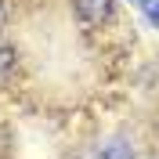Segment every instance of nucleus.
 Instances as JSON below:
<instances>
[{
    "label": "nucleus",
    "mask_w": 159,
    "mask_h": 159,
    "mask_svg": "<svg viewBox=\"0 0 159 159\" xmlns=\"http://www.w3.org/2000/svg\"><path fill=\"white\" fill-rule=\"evenodd\" d=\"M76 15L90 25H101L116 15V0H76Z\"/></svg>",
    "instance_id": "obj_1"
},
{
    "label": "nucleus",
    "mask_w": 159,
    "mask_h": 159,
    "mask_svg": "<svg viewBox=\"0 0 159 159\" xmlns=\"http://www.w3.org/2000/svg\"><path fill=\"white\" fill-rule=\"evenodd\" d=\"M98 156H101V159H134V152H130L123 141H112V145H105Z\"/></svg>",
    "instance_id": "obj_2"
},
{
    "label": "nucleus",
    "mask_w": 159,
    "mask_h": 159,
    "mask_svg": "<svg viewBox=\"0 0 159 159\" xmlns=\"http://www.w3.org/2000/svg\"><path fill=\"white\" fill-rule=\"evenodd\" d=\"M15 61H18L15 47H11V43H0V76H7V72L15 69Z\"/></svg>",
    "instance_id": "obj_3"
},
{
    "label": "nucleus",
    "mask_w": 159,
    "mask_h": 159,
    "mask_svg": "<svg viewBox=\"0 0 159 159\" xmlns=\"http://www.w3.org/2000/svg\"><path fill=\"white\" fill-rule=\"evenodd\" d=\"M134 4H138L141 15L148 18V25H156V29H159V0H134Z\"/></svg>",
    "instance_id": "obj_4"
},
{
    "label": "nucleus",
    "mask_w": 159,
    "mask_h": 159,
    "mask_svg": "<svg viewBox=\"0 0 159 159\" xmlns=\"http://www.w3.org/2000/svg\"><path fill=\"white\" fill-rule=\"evenodd\" d=\"M4 22H7V7H4V0H0V29H4Z\"/></svg>",
    "instance_id": "obj_5"
}]
</instances>
